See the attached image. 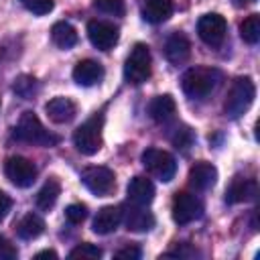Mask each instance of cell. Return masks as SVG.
Returning <instances> with one entry per match:
<instances>
[{
	"label": "cell",
	"instance_id": "6da1fadb",
	"mask_svg": "<svg viewBox=\"0 0 260 260\" xmlns=\"http://www.w3.org/2000/svg\"><path fill=\"white\" fill-rule=\"evenodd\" d=\"M221 81V73L213 67H191L183 73L181 87L193 100H205Z\"/></svg>",
	"mask_w": 260,
	"mask_h": 260
},
{
	"label": "cell",
	"instance_id": "7a4b0ae2",
	"mask_svg": "<svg viewBox=\"0 0 260 260\" xmlns=\"http://www.w3.org/2000/svg\"><path fill=\"white\" fill-rule=\"evenodd\" d=\"M254 95H256V87H254V81L250 77H236L230 91H228V98H225V104H223V112L225 116L230 118H240L244 116L252 102H254Z\"/></svg>",
	"mask_w": 260,
	"mask_h": 260
},
{
	"label": "cell",
	"instance_id": "3957f363",
	"mask_svg": "<svg viewBox=\"0 0 260 260\" xmlns=\"http://www.w3.org/2000/svg\"><path fill=\"white\" fill-rule=\"evenodd\" d=\"M14 138L20 142H28V144H41V146H53L59 142V138L55 134H51L49 130H45V126L41 124L39 116L35 112H24L14 128Z\"/></svg>",
	"mask_w": 260,
	"mask_h": 260
},
{
	"label": "cell",
	"instance_id": "277c9868",
	"mask_svg": "<svg viewBox=\"0 0 260 260\" xmlns=\"http://www.w3.org/2000/svg\"><path fill=\"white\" fill-rule=\"evenodd\" d=\"M102 130H104V116L102 114H93L89 120H85L75 132H73V144L81 154H95L102 144Z\"/></svg>",
	"mask_w": 260,
	"mask_h": 260
},
{
	"label": "cell",
	"instance_id": "5b68a950",
	"mask_svg": "<svg viewBox=\"0 0 260 260\" xmlns=\"http://www.w3.org/2000/svg\"><path fill=\"white\" fill-rule=\"evenodd\" d=\"M152 71V57L150 49L144 43H136L124 63V77L132 85H140L150 77Z\"/></svg>",
	"mask_w": 260,
	"mask_h": 260
},
{
	"label": "cell",
	"instance_id": "8992f818",
	"mask_svg": "<svg viewBox=\"0 0 260 260\" xmlns=\"http://www.w3.org/2000/svg\"><path fill=\"white\" fill-rule=\"evenodd\" d=\"M142 165L152 177H156L162 183H169L177 173L175 156L160 148H146L142 152Z\"/></svg>",
	"mask_w": 260,
	"mask_h": 260
},
{
	"label": "cell",
	"instance_id": "52a82bcc",
	"mask_svg": "<svg viewBox=\"0 0 260 260\" xmlns=\"http://www.w3.org/2000/svg\"><path fill=\"white\" fill-rule=\"evenodd\" d=\"M171 211H173L175 223L185 225V223H191V221H195V219H199L203 215V203L193 193L181 191V193L175 195Z\"/></svg>",
	"mask_w": 260,
	"mask_h": 260
},
{
	"label": "cell",
	"instance_id": "ba28073f",
	"mask_svg": "<svg viewBox=\"0 0 260 260\" xmlns=\"http://www.w3.org/2000/svg\"><path fill=\"white\" fill-rule=\"evenodd\" d=\"M81 183L98 197H104L114 191L116 187V175L108 167H87L81 173Z\"/></svg>",
	"mask_w": 260,
	"mask_h": 260
},
{
	"label": "cell",
	"instance_id": "9c48e42d",
	"mask_svg": "<svg viewBox=\"0 0 260 260\" xmlns=\"http://www.w3.org/2000/svg\"><path fill=\"white\" fill-rule=\"evenodd\" d=\"M225 30H228V22L217 12L203 14L197 22V35L209 47H219L225 39Z\"/></svg>",
	"mask_w": 260,
	"mask_h": 260
},
{
	"label": "cell",
	"instance_id": "30bf717a",
	"mask_svg": "<svg viewBox=\"0 0 260 260\" xmlns=\"http://www.w3.org/2000/svg\"><path fill=\"white\" fill-rule=\"evenodd\" d=\"M4 173L12 185L22 187V189L30 187L37 179V167L24 156H10L4 162Z\"/></svg>",
	"mask_w": 260,
	"mask_h": 260
},
{
	"label": "cell",
	"instance_id": "8fae6325",
	"mask_svg": "<svg viewBox=\"0 0 260 260\" xmlns=\"http://www.w3.org/2000/svg\"><path fill=\"white\" fill-rule=\"evenodd\" d=\"M87 37H89V41H91V45L95 49L110 51L118 43L120 30L112 22H106V20H89L87 22Z\"/></svg>",
	"mask_w": 260,
	"mask_h": 260
},
{
	"label": "cell",
	"instance_id": "7c38bea8",
	"mask_svg": "<svg viewBox=\"0 0 260 260\" xmlns=\"http://www.w3.org/2000/svg\"><path fill=\"white\" fill-rule=\"evenodd\" d=\"M122 221L130 232H148L154 225V215L144 209V205L130 203L122 207Z\"/></svg>",
	"mask_w": 260,
	"mask_h": 260
},
{
	"label": "cell",
	"instance_id": "4fadbf2b",
	"mask_svg": "<svg viewBox=\"0 0 260 260\" xmlns=\"http://www.w3.org/2000/svg\"><path fill=\"white\" fill-rule=\"evenodd\" d=\"M122 223V207L116 205H106L98 211V215L93 217V232L100 236H108L112 232L118 230V225Z\"/></svg>",
	"mask_w": 260,
	"mask_h": 260
},
{
	"label": "cell",
	"instance_id": "5bb4252c",
	"mask_svg": "<svg viewBox=\"0 0 260 260\" xmlns=\"http://www.w3.org/2000/svg\"><path fill=\"white\" fill-rule=\"evenodd\" d=\"M73 79L83 87H91L104 79V67L93 59H83L73 67Z\"/></svg>",
	"mask_w": 260,
	"mask_h": 260
},
{
	"label": "cell",
	"instance_id": "9a60e30c",
	"mask_svg": "<svg viewBox=\"0 0 260 260\" xmlns=\"http://www.w3.org/2000/svg\"><path fill=\"white\" fill-rule=\"evenodd\" d=\"M45 112H47V116H49L51 122H55V124H67V122H71L75 118L77 108H75V104L69 98L59 95V98H53V100H49L45 104Z\"/></svg>",
	"mask_w": 260,
	"mask_h": 260
},
{
	"label": "cell",
	"instance_id": "2e32d148",
	"mask_svg": "<svg viewBox=\"0 0 260 260\" xmlns=\"http://www.w3.org/2000/svg\"><path fill=\"white\" fill-rule=\"evenodd\" d=\"M215 179H217V169L211 165V162H197L191 167L189 171V185L195 189V191H205L209 187L215 185Z\"/></svg>",
	"mask_w": 260,
	"mask_h": 260
},
{
	"label": "cell",
	"instance_id": "e0dca14e",
	"mask_svg": "<svg viewBox=\"0 0 260 260\" xmlns=\"http://www.w3.org/2000/svg\"><path fill=\"white\" fill-rule=\"evenodd\" d=\"M126 193H128L130 203L148 205V203L154 199V185H152L150 179L138 175V177L130 179V183H128V187H126Z\"/></svg>",
	"mask_w": 260,
	"mask_h": 260
},
{
	"label": "cell",
	"instance_id": "ac0fdd59",
	"mask_svg": "<svg viewBox=\"0 0 260 260\" xmlns=\"http://www.w3.org/2000/svg\"><path fill=\"white\" fill-rule=\"evenodd\" d=\"M165 55L175 65L185 63L189 59V55H191V43H189V39L185 35H181V32L171 35L167 39V43H165Z\"/></svg>",
	"mask_w": 260,
	"mask_h": 260
},
{
	"label": "cell",
	"instance_id": "d6986e66",
	"mask_svg": "<svg viewBox=\"0 0 260 260\" xmlns=\"http://www.w3.org/2000/svg\"><path fill=\"white\" fill-rule=\"evenodd\" d=\"M175 112H177V104H175L173 95H169V93L156 95V98H152V102L148 104V114H150V118H152L154 122H158V124H165V122L173 120Z\"/></svg>",
	"mask_w": 260,
	"mask_h": 260
},
{
	"label": "cell",
	"instance_id": "ffe728a7",
	"mask_svg": "<svg viewBox=\"0 0 260 260\" xmlns=\"http://www.w3.org/2000/svg\"><path fill=\"white\" fill-rule=\"evenodd\" d=\"M256 191H258L256 189V181L236 177L232 181V185L228 187V191H225V201L228 203H242V201L254 199L256 197Z\"/></svg>",
	"mask_w": 260,
	"mask_h": 260
},
{
	"label": "cell",
	"instance_id": "44dd1931",
	"mask_svg": "<svg viewBox=\"0 0 260 260\" xmlns=\"http://www.w3.org/2000/svg\"><path fill=\"white\" fill-rule=\"evenodd\" d=\"M173 14V0H144L142 16L150 24L165 22Z\"/></svg>",
	"mask_w": 260,
	"mask_h": 260
},
{
	"label": "cell",
	"instance_id": "7402d4cb",
	"mask_svg": "<svg viewBox=\"0 0 260 260\" xmlns=\"http://www.w3.org/2000/svg\"><path fill=\"white\" fill-rule=\"evenodd\" d=\"M45 232V221L37 213H26L18 223H16V234L22 240H35Z\"/></svg>",
	"mask_w": 260,
	"mask_h": 260
},
{
	"label": "cell",
	"instance_id": "603a6c76",
	"mask_svg": "<svg viewBox=\"0 0 260 260\" xmlns=\"http://www.w3.org/2000/svg\"><path fill=\"white\" fill-rule=\"evenodd\" d=\"M51 39H53V43H55L59 49H71V47L77 43V30H75L69 22L61 20V22H55V24H53V28H51Z\"/></svg>",
	"mask_w": 260,
	"mask_h": 260
},
{
	"label": "cell",
	"instance_id": "cb8c5ba5",
	"mask_svg": "<svg viewBox=\"0 0 260 260\" xmlns=\"http://www.w3.org/2000/svg\"><path fill=\"white\" fill-rule=\"evenodd\" d=\"M59 193H61L59 181H57V179H49V181L41 187V191L37 193V205H39L41 209H51V207L55 205Z\"/></svg>",
	"mask_w": 260,
	"mask_h": 260
},
{
	"label": "cell",
	"instance_id": "d4e9b609",
	"mask_svg": "<svg viewBox=\"0 0 260 260\" xmlns=\"http://www.w3.org/2000/svg\"><path fill=\"white\" fill-rule=\"evenodd\" d=\"M240 35L248 45H256L260 41V16L250 14L248 18H244V22L240 24Z\"/></svg>",
	"mask_w": 260,
	"mask_h": 260
},
{
	"label": "cell",
	"instance_id": "484cf974",
	"mask_svg": "<svg viewBox=\"0 0 260 260\" xmlns=\"http://www.w3.org/2000/svg\"><path fill=\"white\" fill-rule=\"evenodd\" d=\"M14 91L22 100H30L37 93V79L28 75H20L18 79H14Z\"/></svg>",
	"mask_w": 260,
	"mask_h": 260
},
{
	"label": "cell",
	"instance_id": "4316f807",
	"mask_svg": "<svg viewBox=\"0 0 260 260\" xmlns=\"http://www.w3.org/2000/svg\"><path fill=\"white\" fill-rule=\"evenodd\" d=\"M98 12L102 14H112V16H122L126 6H124V0H93L91 4Z\"/></svg>",
	"mask_w": 260,
	"mask_h": 260
},
{
	"label": "cell",
	"instance_id": "83f0119b",
	"mask_svg": "<svg viewBox=\"0 0 260 260\" xmlns=\"http://www.w3.org/2000/svg\"><path fill=\"white\" fill-rule=\"evenodd\" d=\"M102 256V250L95 244H79L69 252V258H79V260H95Z\"/></svg>",
	"mask_w": 260,
	"mask_h": 260
},
{
	"label": "cell",
	"instance_id": "f1b7e54d",
	"mask_svg": "<svg viewBox=\"0 0 260 260\" xmlns=\"http://www.w3.org/2000/svg\"><path fill=\"white\" fill-rule=\"evenodd\" d=\"M22 2V6L26 8V10H30L32 14H49L51 10H53V6H55V2L53 0H20Z\"/></svg>",
	"mask_w": 260,
	"mask_h": 260
},
{
	"label": "cell",
	"instance_id": "f546056e",
	"mask_svg": "<svg viewBox=\"0 0 260 260\" xmlns=\"http://www.w3.org/2000/svg\"><path fill=\"white\" fill-rule=\"evenodd\" d=\"M65 217L69 223H81L85 217H87V207L81 205V203H71L67 209H65Z\"/></svg>",
	"mask_w": 260,
	"mask_h": 260
},
{
	"label": "cell",
	"instance_id": "4dcf8cb0",
	"mask_svg": "<svg viewBox=\"0 0 260 260\" xmlns=\"http://www.w3.org/2000/svg\"><path fill=\"white\" fill-rule=\"evenodd\" d=\"M193 142V134H191V130L187 128V126H183L181 130H177L175 132V136H173V144L177 146V148H189V144Z\"/></svg>",
	"mask_w": 260,
	"mask_h": 260
},
{
	"label": "cell",
	"instance_id": "1f68e13d",
	"mask_svg": "<svg viewBox=\"0 0 260 260\" xmlns=\"http://www.w3.org/2000/svg\"><path fill=\"white\" fill-rule=\"evenodd\" d=\"M16 256H18L16 246L10 240L0 236V260H16Z\"/></svg>",
	"mask_w": 260,
	"mask_h": 260
},
{
	"label": "cell",
	"instance_id": "d6a6232c",
	"mask_svg": "<svg viewBox=\"0 0 260 260\" xmlns=\"http://www.w3.org/2000/svg\"><path fill=\"white\" fill-rule=\"evenodd\" d=\"M114 258H118V260H138L140 258V248L136 244H128L122 250H118L114 254Z\"/></svg>",
	"mask_w": 260,
	"mask_h": 260
},
{
	"label": "cell",
	"instance_id": "836d02e7",
	"mask_svg": "<svg viewBox=\"0 0 260 260\" xmlns=\"http://www.w3.org/2000/svg\"><path fill=\"white\" fill-rule=\"evenodd\" d=\"M10 205H12V201H10V197L0 189V219H4L6 215H8V211H10Z\"/></svg>",
	"mask_w": 260,
	"mask_h": 260
},
{
	"label": "cell",
	"instance_id": "e575fe53",
	"mask_svg": "<svg viewBox=\"0 0 260 260\" xmlns=\"http://www.w3.org/2000/svg\"><path fill=\"white\" fill-rule=\"evenodd\" d=\"M35 258H37V260H41V258H51V260H55V258H57V252H53V250H43V252L35 254Z\"/></svg>",
	"mask_w": 260,
	"mask_h": 260
},
{
	"label": "cell",
	"instance_id": "d590c367",
	"mask_svg": "<svg viewBox=\"0 0 260 260\" xmlns=\"http://www.w3.org/2000/svg\"><path fill=\"white\" fill-rule=\"evenodd\" d=\"M252 2H256V0H234L236 6H246V4H252Z\"/></svg>",
	"mask_w": 260,
	"mask_h": 260
}]
</instances>
